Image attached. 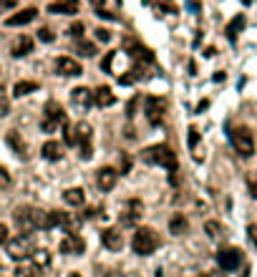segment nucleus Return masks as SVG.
Listing matches in <instances>:
<instances>
[{
	"label": "nucleus",
	"mask_w": 257,
	"mask_h": 277,
	"mask_svg": "<svg viewBox=\"0 0 257 277\" xmlns=\"http://www.w3.org/2000/svg\"><path fill=\"white\" fill-rule=\"evenodd\" d=\"M56 3H58V5H63V8H68L73 15L79 13V0H56Z\"/></svg>",
	"instance_id": "38"
},
{
	"label": "nucleus",
	"mask_w": 257,
	"mask_h": 277,
	"mask_svg": "<svg viewBox=\"0 0 257 277\" xmlns=\"http://www.w3.org/2000/svg\"><path fill=\"white\" fill-rule=\"evenodd\" d=\"M79 53H81L84 58H93L98 51H96V46H93V43H88V41H81V43H79Z\"/></svg>",
	"instance_id": "30"
},
{
	"label": "nucleus",
	"mask_w": 257,
	"mask_h": 277,
	"mask_svg": "<svg viewBox=\"0 0 257 277\" xmlns=\"http://www.w3.org/2000/svg\"><path fill=\"white\" fill-rule=\"evenodd\" d=\"M41 154H43V159H48V162H58L61 156H63V146L58 141H46L43 149H41Z\"/></svg>",
	"instance_id": "22"
},
{
	"label": "nucleus",
	"mask_w": 257,
	"mask_h": 277,
	"mask_svg": "<svg viewBox=\"0 0 257 277\" xmlns=\"http://www.w3.org/2000/svg\"><path fill=\"white\" fill-rule=\"evenodd\" d=\"M63 202L71 204V207H84V204H86V191L79 189V186L66 189V191H63Z\"/></svg>",
	"instance_id": "20"
},
{
	"label": "nucleus",
	"mask_w": 257,
	"mask_h": 277,
	"mask_svg": "<svg viewBox=\"0 0 257 277\" xmlns=\"http://www.w3.org/2000/svg\"><path fill=\"white\" fill-rule=\"evenodd\" d=\"M58 250H61L63 255H81V252L86 250V242H84V237H81V234L68 232V234L63 237V240H61Z\"/></svg>",
	"instance_id": "9"
},
{
	"label": "nucleus",
	"mask_w": 257,
	"mask_h": 277,
	"mask_svg": "<svg viewBox=\"0 0 257 277\" xmlns=\"http://www.w3.org/2000/svg\"><path fill=\"white\" fill-rule=\"evenodd\" d=\"M91 3H93V8H96V10H98V8H101V5H103V0H91Z\"/></svg>",
	"instance_id": "49"
},
{
	"label": "nucleus",
	"mask_w": 257,
	"mask_h": 277,
	"mask_svg": "<svg viewBox=\"0 0 257 277\" xmlns=\"http://www.w3.org/2000/svg\"><path fill=\"white\" fill-rule=\"evenodd\" d=\"M114 58H116V51H108L101 61V71L103 73H111V66H114Z\"/></svg>",
	"instance_id": "32"
},
{
	"label": "nucleus",
	"mask_w": 257,
	"mask_h": 277,
	"mask_svg": "<svg viewBox=\"0 0 257 277\" xmlns=\"http://www.w3.org/2000/svg\"><path fill=\"white\" fill-rule=\"evenodd\" d=\"M187 229H189V222H187L184 214H174V217L169 219V232H171V234L179 237V234H184Z\"/></svg>",
	"instance_id": "23"
},
{
	"label": "nucleus",
	"mask_w": 257,
	"mask_h": 277,
	"mask_svg": "<svg viewBox=\"0 0 257 277\" xmlns=\"http://www.w3.org/2000/svg\"><path fill=\"white\" fill-rule=\"evenodd\" d=\"M68 277H81V275H79V272H71V275H68Z\"/></svg>",
	"instance_id": "50"
},
{
	"label": "nucleus",
	"mask_w": 257,
	"mask_h": 277,
	"mask_svg": "<svg viewBox=\"0 0 257 277\" xmlns=\"http://www.w3.org/2000/svg\"><path fill=\"white\" fill-rule=\"evenodd\" d=\"M207 106H209V101H202V103H199V106H197V113H202V111H204V108H207Z\"/></svg>",
	"instance_id": "48"
},
{
	"label": "nucleus",
	"mask_w": 257,
	"mask_h": 277,
	"mask_svg": "<svg viewBox=\"0 0 257 277\" xmlns=\"http://www.w3.org/2000/svg\"><path fill=\"white\" fill-rule=\"evenodd\" d=\"M159 245H162V240L152 227H139L131 237V250H134V255H141V257L154 255L159 250Z\"/></svg>",
	"instance_id": "2"
},
{
	"label": "nucleus",
	"mask_w": 257,
	"mask_h": 277,
	"mask_svg": "<svg viewBox=\"0 0 257 277\" xmlns=\"http://www.w3.org/2000/svg\"><path fill=\"white\" fill-rule=\"evenodd\" d=\"M101 245H103L106 250H111V252H119V250L124 247V237H121V232H119V229L108 227V229H103V232H101Z\"/></svg>",
	"instance_id": "11"
},
{
	"label": "nucleus",
	"mask_w": 257,
	"mask_h": 277,
	"mask_svg": "<svg viewBox=\"0 0 257 277\" xmlns=\"http://www.w3.org/2000/svg\"><path fill=\"white\" fill-rule=\"evenodd\" d=\"M63 144H66V146H79L76 124H66V126H63Z\"/></svg>",
	"instance_id": "27"
},
{
	"label": "nucleus",
	"mask_w": 257,
	"mask_h": 277,
	"mask_svg": "<svg viewBox=\"0 0 257 277\" xmlns=\"http://www.w3.org/2000/svg\"><path fill=\"white\" fill-rule=\"evenodd\" d=\"M10 186V174L5 167H0V189H8Z\"/></svg>",
	"instance_id": "40"
},
{
	"label": "nucleus",
	"mask_w": 257,
	"mask_h": 277,
	"mask_svg": "<svg viewBox=\"0 0 257 277\" xmlns=\"http://www.w3.org/2000/svg\"><path fill=\"white\" fill-rule=\"evenodd\" d=\"M245 23H247V20H245V15H242V13H240V15H235V18H232V20L227 23V28H225V33H227V38H230V41H232V43L237 41V35L242 33V28H245Z\"/></svg>",
	"instance_id": "21"
},
{
	"label": "nucleus",
	"mask_w": 257,
	"mask_h": 277,
	"mask_svg": "<svg viewBox=\"0 0 257 277\" xmlns=\"http://www.w3.org/2000/svg\"><path fill=\"white\" fill-rule=\"evenodd\" d=\"M247 234H250V240L255 242V247H257V224H250L247 227Z\"/></svg>",
	"instance_id": "45"
},
{
	"label": "nucleus",
	"mask_w": 257,
	"mask_h": 277,
	"mask_svg": "<svg viewBox=\"0 0 257 277\" xmlns=\"http://www.w3.org/2000/svg\"><path fill=\"white\" fill-rule=\"evenodd\" d=\"M164 111H167V106L159 96H146L144 98V113H146V121L152 126H159L164 121Z\"/></svg>",
	"instance_id": "7"
},
{
	"label": "nucleus",
	"mask_w": 257,
	"mask_h": 277,
	"mask_svg": "<svg viewBox=\"0 0 257 277\" xmlns=\"http://www.w3.org/2000/svg\"><path fill=\"white\" fill-rule=\"evenodd\" d=\"M0 272H3V267H0Z\"/></svg>",
	"instance_id": "52"
},
{
	"label": "nucleus",
	"mask_w": 257,
	"mask_h": 277,
	"mask_svg": "<svg viewBox=\"0 0 257 277\" xmlns=\"http://www.w3.org/2000/svg\"><path fill=\"white\" fill-rule=\"evenodd\" d=\"M136 106H139V98H131V101H129V106H126V116H129V118L136 113Z\"/></svg>",
	"instance_id": "44"
},
{
	"label": "nucleus",
	"mask_w": 257,
	"mask_h": 277,
	"mask_svg": "<svg viewBox=\"0 0 257 277\" xmlns=\"http://www.w3.org/2000/svg\"><path fill=\"white\" fill-rule=\"evenodd\" d=\"M93 103H96L98 108H108V106L116 103V96L111 93V89H108V86H98V89L93 91Z\"/></svg>",
	"instance_id": "19"
},
{
	"label": "nucleus",
	"mask_w": 257,
	"mask_h": 277,
	"mask_svg": "<svg viewBox=\"0 0 257 277\" xmlns=\"http://www.w3.org/2000/svg\"><path fill=\"white\" fill-rule=\"evenodd\" d=\"M8 255L10 260H28L30 255H35V242L30 234H18L15 240H8Z\"/></svg>",
	"instance_id": "5"
},
{
	"label": "nucleus",
	"mask_w": 257,
	"mask_h": 277,
	"mask_svg": "<svg viewBox=\"0 0 257 277\" xmlns=\"http://www.w3.org/2000/svg\"><path fill=\"white\" fill-rule=\"evenodd\" d=\"M73 219L66 214V212H46V219H43V229H56V227H71Z\"/></svg>",
	"instance_id": "16"
},
{
	"label": "nucleus",
	"mask_w": 257,
	"mask_h": 277,
	"mask_svg": "<svg viewBox=\"0 0 257 277\" xmlns=\"http://www.w3.org/2000/svg\"><path fill=\"white\" fill-rule=\"evenodd\" d=\"M141 212H144L141 202H139V199H129V202H126V212H124V217H121V224H126V227L136 224V222L141 219Z\"/></svg>",
	"instance_id": "15"
},
{
	"label": "nucleus",
	"mask_w": 257,
	"mask_h": 277,
	"mask_svg": "<svg viewBox=\"0 0 257 277\" xmlns=\"http://www.w3.org/2000/svg\"><path fill=\"white\" fill-rule=\"evenodd\" d=\"M35 265H38V267H41V265H48V252H43V250L35 252Z\"/></svg>",
	"instance_id": "42"
},
{
	"label": "nucleus",
	"mask_w": 257,
	"mask_h": 277,
	"mask_svg": "<svg viewBox=\"0 0 257 277\" xmlns=\"http://www.w3.org/2000/svg\"><path fill=\"white\" fill-rule=\"evenodd\" d=\"M8 144H10V149L20 156V159H28V154H25V141L20 139L18 131H8Z\"/></svg>",
	"instance_id": "24"
},
{
	"label": "nucleus",
	"mask_w": 257,
	"mask_h": 277,
	"mask_svg": "<svg viewBox=\"0 0 257 277\" xmlns=\"http://www.w3.org/2000/svg\"><path fill=\"white\" fill-rule=\"evenodd\" d=\"M93 33H96V41H101V43L111 41V30H106V28H96Z\"/></svg>",
	"instance_id": "37"
},
{
	"label": "nucleus",
	"mask_w": 257,
	"mask_h": 277,
	"mask_svg": "<svg viewBox=\"0 0 257 277\" xmlns=\"http://www.w3.org/2000/svg\"><path fill=\"white\" fill-rule=\"evenodd\" d=\"M76 134H79V146L81 144H91V139H93V129L86 121H79L76 124Z\"/></svg>",
	"instance_id": "26"
},
{
	"label": "nucleus",
	"mask_w": 257,
	"mask_h": 277,
	"mask_svg": "<svg viewBox=\"0 0 257 277\" xmlns=\"http://www.w3.org/2000/svg\"><path fill=\"white\" fill-rule=\"evenodd\" d=\"M0 245H8V224L0 222Z\"/></svg>",
	"instance_id": "43"
},
{
	"label": "nucleus",
	"mask_w": 257,
	"mask_h": 277,
	"mask_svg": "<svg viewBox=\"0 0 257 277\" xmlns=\"http://www.w3.org/2000/svg\"><path fill=\"white\" fill-rule=\"evenodd\" d=\"M124 48L134 56V58H144V61H149V63H154V53L149 51V48H144L136 38H124Z\"/></svg>",
	"instance_id": "13"
},
{
	"label": "nucleus",
	"mask_w": 257,
	"mask_h": 277,
	"mask_svg": "<svg viewBox=\"0 0 257 277\" xmlns=\"http://www.w3.org/2000/svg\"><path fill=\"white\" fill-rule=\"evenodd\" d=\"M38 272H41L38 265H28V267H18L15 275H20V277H38Z\"/></svg>",
	"instance_id": "31"
},
{
	"label": "nucleus",
	"mask_w": 257,
	"mask_h": 277,
	"mask_svg": "<svg viewBox=\"0 0 257 277\" xmlns=\"http://www.w3.org/2000/svg\"><path fill=\"white\" fill-rule=\"evenodd\" d=\"M204 232H207V237H209V240H217V237L222 234V224H219V222H212V219H209V222L204 224Z\"/></svg>",
	"instance_id": "29"
},
{
	"label": "nucleus",
	"mask_w": 257,
	"mask_h": 277,
	"mask_svg": "<svg viewBox=\"0 0 257 277\" xmlns=\"http://www.w3.org/2000/svg\"><path fill=\"white\" fill-rule=\"evenodd\" d=\"M141 76H144V73H141L139 68H134V71H129L126 76H119V84H121V86H131V84H136V81H139Z\"/></svg>",
	"instance_id": "28"
},
{
	"label": "nucleus",
	"mask_w": 257,
	"mask_h": 277,
	"mask_svg": "<svg viewBox=\"0 0 257 277\" xmlns=\"http://www.w3.org/2000/svg\"><path fill=\"white\" fill-rule=\"evenodd\" d=\"M56 71H58V76H68V78L81 76V73H84L81 63H79V61H73V58H68V56L56 58Z\"/></svg>",
	"instance_id": "12"
},
{
	"label": "nucleus",
	"mask_w": 257,
	"mask_h": 277,
	"mask_svg": "<svg viewBox=\"0 0 257 277\" xmlns=\"http://www.w3.org/2000/svg\"><path fill=\"white\" fill-rule=\"evenodd\" d=\"M35 15H38V10H35V8H25V10H20V13H15V15L5 18V25H8V28L28 25V23H33V20H35Z\"/></svg>",
	"instance_id": "17"
},
{
	"label": "nucleus",
	"mask_w": 257,
	"mask_h": 277,
	"mask_svg": "<svg viewBox=\"0 0 257 277\" xmlns=\"http://www.w3.org/2000/svg\"><path fill=\"white\" fill-rule=\"evenodd\" d=\"M230 141H232L235 151L242 156V159H250V156L255 154V139H252L250 129H245V126L235 129V131L230 134Z\"/></svg>",
	"instance_id": "6"
},
{
	"label": "nucleus",
	"mask_w": 257,
	"mask_h": 277,
	"mask_svg": "<svg viewBox=\"0 0 257 277\" xmlns=\"http://www.w3.org/2000/svg\"><path fill=\"white\" fill-rule=\"evenodd\" d=\"M28 53H33V38H28V35L15 38V43L10 46V56H13V58H23V56H28Z\"/></svg>",
	"instance_id": "18"
},
{
	"label": "nucleus",
	"mask_w": 257,
	"mask_h": 277,
	"mask_svg": "<svg viewBox=\"0 0 257 277\" xmlns=\"http://www.w3.org/2000/svg\"><path fill=\"white\" fill-rule=\"evenodd\" d=\"M84 30H86V28H84V23H81V20H76V23H71L68 35H71V38H84Z\"/></svg>",
	"instance_id": "34"
},
{
	"label": "nucleus",
	"mask_w": 257,
	"mask_h": 277,
	"mask_svg": "<svg viewBox=\"0 0 257 277\" xmlns=\"http://www.w3.org/2000/svg\"><path fill=\"white\" fill-rule=\"evenodd\" d=\"M96 15H98V18H106V20H119V18H116V13L103 10V8H98V10H96Z\"/></svg>",
	"instance_id": "41"
},
{
	"label": "nucleus",
	"mask_w": 257,
	"mask_h": 277,
	"mask_svg": "<svg viewBox=\"0 0 257 277\" xmlns=\"http://www.w3.org/2000/svg\"><path fill=\"white\" fill-rule=\"evenodd\" d=\"M116 182H119V172L114 167H101L96 172V184H98L101 191H111L116 186Z\"/></svg>",
	"instance_id": "10"
},
{
	"label": "nucleus",
	"mask_w": 257,
	"mask_h": 277,
	"mask_svg": "<svg viewBox=\"0 0 257 277\" xmlns=\"http://www.w3.org/2000/svg\"><path fill=\"white\" fill-rule=\"evenodd\" d=\"M0 5H3V8H15L18 0H0Z\"/></svg>",
	"instance_id": "47"
},
{
	"label": "nucleus",
	"mask_w": 257,
	"mask_h": 277,
	"mask_svg": "<svg viewBox=\"0 0 257 277\" xmlns=\"http://www.w3.org/2000/svg\"><path fill=\"white\" fill-rule=\"evenodd\" d=\"M48 13H53V15H73L68 8H63V5H58V3H51V5H48Z\"/></svg>",
	"instance_id": "39"
},
{
	"label": "nucleus",
	"mask_w": 257,
	"mask_h": 277,
	"mask_svg": "<svg viewBox=\"0 0 257 277\" xmlns=\"http://www.w3.org/2000/svg\"><path fill=\"white\" fill-rule=\"evenodd\" d=\"M187 134H189V136H187V146L194 151V149L199 146V131H197L194 126H189V131H187Z\"/></svg>",
	"instance_id": "33"
},
{
	"label": "nucleus",
	"mask_w": 257,
	"mask_h": 277,
	"mask_svg": "<svg viewBox=\"0 0 257 277\" xmlns=\"http://www.w3.org/2000/svg\"><path fill=\"white\" fill-rule=\"evenodd\" d=\"M38 38H41L43 43H53V41H56V35H53L51 28H41V30H38Z\"/></svg>",
	"instance_id": "36"
},
{
	"label": "nucleus",
	"mask_w": 257,
	"mask_h": 277,
	"mask_svg": "<svg viewBox=\"0 0 257 277\" xmlns=\"http://www.w3.org/2000/svg\"><path fill=\"white\" fill-rule=\"evenodd\" d=\"M217 265L222 267L225 272H235L240 265H242V250L237 247H225L217 252Z\"/></svg>",
	"instance_id": "8"
},
{
	"label": "nucleus",
	"mask_w": 257,
	"mask_h": 277,
	"mask_svg": "<svg viewBox=\"0 0 257 277\" xmlns=\"http://www.w3.org/2000/svg\"><path fill=\"white\" fill-rule=\"evenodd\" d=\"M0 93H3V86H0Z\"/></svg>",
	"instance_id": "51"
},
{
	"label": "nucleus",
	"mask_w": 257,
	"mask_h": 277,
	"mask_svg": "<svg viewBox=\"0 0 257 277\" xmlns=\"http://www.w3.org/2000/svg\"><path fill=\"white\" fill-rule=\"evenodd\" d=\"M13 219L20 229V234H30L35 229H43V219H46V212L35 209V207H18L13 212Z\"/></svg>",
	"instance_id": "3"
},
{
	"label": "nucleus",
	"mask_w": 257,
	"mask_h": 277,
	"mask_svg": "<svg viewBox=\"0 0 257 277\" xmlns=\"http://www.w3.org/2000/svg\"><path fill=\"white\" fill-rule=\"evenodd\" d=\"M131 172V156L121 154V162H119V174H129Z\"/></svg>",
	"instance_id": "35"
},
{
	"label": "nucleus",
	"mask_w": 257,
	"mask_h": 277,
	"mask_svg": "<svg viewBox=\"0 0 257 277\" xmlns=\"http://www.w3.org/2000/svg\"><path fill=\"white\" fill-rule=\"evenodd\" d=\"M33 91H38V84H35V81H18V84L13 86V96H15V98L28 96V93H33Z\"/></svg>",
	"instance_id": "25"
},
{
	"label": "nucleus",
	"mask_w": 257,
	"mask_h": 277,
	"mask_svg": "<svg viewBox=\"0 0 257 277\" xmlns=\"http://www.w3.org/2000/svg\"><path fill=\"white\" fill-rule=\"evenodd\" d=\"M61 126H66V111L58 101H48L46 108H43V118H41V131L53 134Z\"/></svg>",
	"instance_id": "4"
},
{
	"label": "nucleus",
	"mask_w": 257,
	"mask_h": 277,
	"mask_svg": "<svg viewBox=\"0 0 257 277\" xmlns=\"http://www.w3.org/2000/svg\"><path fill=\"white\" fill-rule=\"evenodd\" d=\"M141 159L146 162V164H154V167H164V169H169V174H174L176 172V154L169 149V146H164V144H154V146H149V149H144L141 151Z\"/></svg>",
	"instance_id": "1"
},
{
	"label": "nucleus",
	"mask_w": 257,
	"mask_h": 277,
	"mask_svg": "<svg viewBox=\"0 0 257 277\" xmlns=\"http://www.w3.org/2000/svg\"><path fill=\"white\" fill-rule=\"evenodd\" d=\"M8 108H10L8 98H0V116H8Z\"/></svg>",
	"instance_id": "46"
},
{
	"label": "nucleus",
	"mask_w": 257,
	"mask_h": 277,
	"mask_svg": "<svg viewBox=\"0 0 257 277\" xmlns=\"http://www.w3.org/2000/svg\"><path fill=\"white\" fill-rule=\"evenodd\" d=\"M71 101H73V106H79V108H91L93 106V93H91V89L79 86V89L71 91Z\"/></svg>",
	"instance_id": "14"
}]
</instances>
